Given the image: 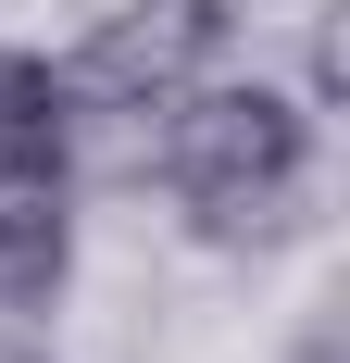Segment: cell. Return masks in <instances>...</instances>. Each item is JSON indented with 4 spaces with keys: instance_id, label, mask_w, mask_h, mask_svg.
Instances as JSON below:
<instances>
[{
    "instance_id": "obj_3",
    "label": "cell",
    "mask_w": 350,
    "mask_h": 363,
    "mask_svg": "<svg viewBox=\"0 0 350 363\" xmlns=\"http://www.w3.org/2000/svg\"><path fill=\"white\" fill-rule=\"evenodd\" d=\"M50 63H63L75 125H150L163 101H188L201 75L238 63V0H113Z\"/></svg>"
},
{
    "instance_id": "obj_1",
    "label": "cell",
    "mask_w": 350,
    "mask_h": 363,
    "mask_svg": "<svg viewBox=\"0 0 350 363\" xmlns=\"http://www.w3.org/2000/svg\"><path fill=\"white\" fill-rule=\"evenodd\" d=\"M138 138H150V188L175 201V225L201 251H276L313 213V176H325V113L238 63L201 75L188 101H163Z\"/></svg>"
},
{
    "instance_id": "obj_2",
    "label": "cell",
    "mask_w": 350,
    "mask_h": 363,
    "mask_svg": "<svg viewBox=\"0 0 350 363\" xmlns=\"http://www.w3.org/2000/svg\"><path fill=\"white\" fill-rule=\"evenodd\" d=\"M75 176H88V125L63 101V63L0 38V326L63 301V276H75Z\"/></svg>"
},
{
    "instance_id": "obj_4",
    "label": "cell",
    "mask_w": 350,
    "mask_h": 363,
    "mask_svg": "<svg viewBox=\"0 0 350 363\" xmlns=\"http://www.w3.org/2000/svg\"><path fill=\"white\" fill-rule=\"evenodd\" d=\"M0 363H50V351H26V338H0Z\"/></svg>"
}]
</instances>
